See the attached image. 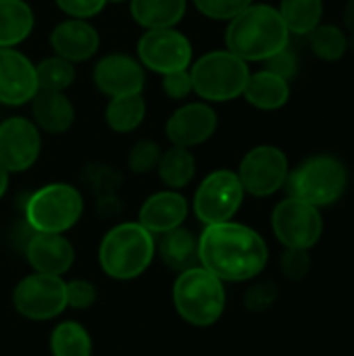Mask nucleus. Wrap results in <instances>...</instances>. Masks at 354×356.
Here are the masks:
<instances>
[{"label": "nucleus", "mask_w": 354, "mask_h": 356, "mask_svg": "<svg viewBox=\"0 0 354 356\" xmlns=\"http://www.w3.org/2000/svg\"><path fill=\"white\" fill-rule=\"evenodd\" d=\"M188 217V200L177 192H159L146 198L140 209V225L150 234H167Z\"/></svg>", "instance_id": "obj_19"}, {"label": "nucleus", "mask_w": 354, "mask_h": 356, "mask_svg": "<svg viewBox=\"0 0 354 356\" xmlns=\"http://www.w3.org/2000/svg\"><path fill=\"white\" fill-rule=\"evenodd\" d=\"M217 129V115L209 104L202 102H190L182 108H177L169 121H167V138L173 142V146H198L207 142Z\"/></svg>", "instance_id": "obj_16"}, {"label": "nucleus", "mask_w": 354, "mask_h": 356, "mask_svg": "<svg viewBox=\"0 0 354 356\" xmlns=\"http://www.w3.org/2000/svg\"><path fill=\"white\" fill-rule=\"evenodd\" d=\"M275 298V288L271 284H261L257 288H252L246 296V305L252 309V311H263L267 309Z\"/></svg>", "instance_id": "obj_38"}, {"label": "nucleus", "mask_w": 354, "mask_h": 356, "mask_svg": "<svg viewBox=\"0 0 354 356\" xmlns=\"http://www.w3.org/2000/svg\"><path fill=\"white\" fill-rule=\"evenodd\" d=\"M129 10L136 23L146 29H165L182 21L186 0H129Z\"/></svg>", "instance_id": "obj_22"}, {"label": "nucleus", "mask_w": 354, "mask_h": 356, "mask_svg": "<svg viewBox=\"0 0 354 356\" xmlns=\"http://www.w3.org/2000/svg\"><path fill=\"white\" fill-rule=\"evenodd\" d=\"M194 4L204 17L223 21V19H234L246 6H250L252 0H194Z\"/></svg>", "instance_id": "obj_32"}, {"label": "nucleus", "mask_w": 354, "mask_h": 356, "mask_svg": "<svg viewBox=\"0 0 354 356\" xmlns=\"http://www.w3.org/2000/svg\"><path fill=\"white\" fill-rule=\"evenodd\" d=\"M40 129L25 117H10L0 123V165L8 173L29 169L40 156Z\"/></svg>", "instance_id": "obj_13"}, {"label": "nucleus", "mask_w": 354, "mask_h": 356, "mask_svg": "<svg viewBox=\"0 0 354 356\" xmlns=\"http://www.w3.org/2000/svg\"><path fill=\"white\" fill-rule=\"evenodd\" d=\"M271 225L275 238L286 248H298V250L313 248L323 232L319 209L292 196L275 207L271 215Z\"/></svg>", "instance_id": "obj_9"}, {"label": "nucleus", "mask_w": 354, "mask_h": 356, "mask_svg": "<svg viewBox=\"0 0 354 356\" xmlns=\"http://www.w3.org/2000/svg\"><path fill=\"white\" fill-rule=\"evenodd\" d=\"M267 244L250 227L242 223L207 225L198 238L200 267L221 282H246L259 275L267 265Z\"/></svg>", "instance_id": "obj_1"}, {"label": "nucleus", "mask_w": 354, "mask_h": 356, "mask_svg": "<svg viewBox=\"0 0 354 356\" xmlns=\"http://www.w3.org/2000/svg\"><path fill=\"white\" fill-rule=\"evenodd\" d=\"M344 23L354 33V0H348L346 6H344Z\"/></svg>", "instance_id": "obj_39"}, {"label": "nucleus", "mask_w": 354, "mask_h": 356, "mask_svg": "<svg viewBox=\"0 0 354 356\" xmlns=\"http://www.w3.org/2000/svg\"><path fill=\"white\" fill-rule=\"evenodd\" d=\"M161 259L167 267L173 271H186L190 267H196L198 261V240L192 232L184 227H175L167 234H163L161 240Z\"/></svg>", "instance_id": "obj_24"}, {"label": "nucleus", "mask_w": 354, "mask_h": 356, "mask_svg": "<svg viewBox=\"0 0 354 356\" xmlns=\"http://www.w3.org/2000/svg\"><path fill=\"white\" fill-rule=\"evenodd\" d=\"M238 177L244 192L271 196L288 179V159L275 146H257L242 159Z\"/></svg>", "instance_id": "obj_12"}, {"label": "nucleus", "mask_w": 354, "mask_h": 356, "mask_svg": "<svg viewBox=\"0 0 354 356\" xmlns=\"http://www.w3.org/2000/svg\"><path fill=\"white\" fill-rule=\"evenodd\" d=\"M96 300V288L86 280H75L67 284V307L81 311L90 309Z\"/></svg>", "instance_id": "obj_33"}, {"label": "nucleus", "mask_w": 354, "mask_h": 356, "mask_svg": "<svg viewBox=\"0 0 354 356\" xmlns=\"http://www.w3.org/2000/svg\"><path fill=\"white\" fill-rule=\"evenodd\" d=\"M290 31L277 8L250 4L230 19L225 44L242 60H267L288 46Z\"/></svg>", "instance_id": "obj_2"}, {"label": "nucleus", "mask_w": 354, "mask_h": 356, "mask_svg": "<svg viewBox=\"0 0 354 356\" xmlns=\"http://www.w3.org/2000/svg\"><path fill=\"white\" fill-rule=\"evenodd\" d=\"M35 77H38L40 90L65 92L75 81V67L73 63L61 56H50V58H44L35 67Z\"/></svg>", "instance_id": "obj_29"}, {"label": "nucleus", "mask_w": 354, "mask_h": 356, "mask_svg": "<svg viewBox=\"0 0 354 356\" xmlns=\"http://www.w3.org/2000/svg\"><path fill=\"white\" fill-rule=\"evenodd\" d=\"M346 169L334 156H315L288 175V192L292 198L313 207L336 202L346 190Z\"/></svg>", "instance_id": "obj_7"}, {"label": "nucleus", "mask_w": 354, "mask_h": 356, "mask_svg": "<svg viewBox=\"0 0 354 356\" xmlns=\"http://www.w3.org/2000/svg\"><path fill=\"white\" fill-rule=\"evenodd\" d=\"M33 29V13L25 0H0V48L21 44Z\"/></svg>", "instance_id": "obj_23"}, {"label": "nucleus", "mask_w": 354, "mask_h": 356, "mask_svg": "<svg viewBox=\"0 0 354 356\" xmlns=\"http://www.w3.org/2000/svg\"><path fill=\"white\" fill-rule=\"evenodd\" d=\"M144 115H146V102H144L142 92L111 98L106 113H104L108 127L119 134H127L140 127V123L144 121Z\"/></svg>", "instance_id": "obj_25"}, {"label": "nucleus", "mask_w": 354, "mask_h": 356, "mask_svg": "<svg viewBox=\"0 0 354 356\" xmlns=\"http://www.w3.org/2000/svg\"><path fill=\"white\" fill-rule=\"evenodd\" d=\"M106 2H123V0H106Z\"/></svg>", "instance_id": "obj_41"}, {"label": "nucleus", "mask_w": 354, "mask_h": 356, "mask_svg": "<svg viewBox=\"0 0 354 356\" xmlns=\"http://www.w3.org/2000/svg\"><path fill=\"white\" fill-rule=\"evenodd\" d=\"M25 254L35 273L63 275L71 269L75 250L63 234H42L35 232L25 246Z\"/></svg>", "instance_id": "obj_17"}, {"label": "nucleus", "mask_w": 354, "mask_h": 356, "mask_svg": "<svg viewBox=\"0 0 354 356\" xmlns=\"http://www.w3.org/2000/svg\"><path fill=\"white\" fill-rule=\"evenodd\" d=\"M6 188H8V171L0 165V198L4 196Z\"/></svg>", "instance_id": "obj_40"}, {"label": "nucleus", "mask_w": 354, "mask_h": 356, "mask_svg": "<svg viewBox=\"0 0 354 356\" xmlns=\"http://www.w3.org/2000/svg\"><path fill=\"white\" fill-rule=\"evenodd\" d=\"M83 213V198L69 184H48L35 190L25 204V219L33 232L63 234L71 229Z\"/></svg>", "instance_id": "obj_6"}, {"label": "nucleus", "mask_w": 354, "mask_h": 356, "mask_svg": "<svg viewBox=\"0 0 354 356\" xmlns=\"http://www.w3.org/2000/svg\"><path fill=\"white\" fill-rule=\"evenodd\" d=\"M280 15L288 31L305 35L319 25L323 15V0H282Z\"/></svg>", "instance_id": "obj_27"}, {"label": "nucleus", "mask_w": 354, "mask_h": 356, "mask_svg": "<svg viewBox=\"0 0 354 356\" xmlns=\"http://www.w3.org/2000/svg\"><path fill=\"white\" fill-rule=\"evenodd\" d=\"M242 198L244 188L240 184L238 173L219 169L207 175L198 186L194 196V211L204 225L223 223L238 213Z\"/></svg>", "instance_id": "obj_8"}, {"label": "nucleus", "mask_w": 354, "mask_h": 356, "mask_svg": "<svg viewBox=\"0 0 354 356\" xmlns=\"http://www.w3.org/2000/svg\"><path fill=\"white\" fill-rule=\"evenodd\" d=\"M242 94L252 106L263 108V111H275L288 102L290 86H288V79L265 69L248 77Z\"/></svg>", "instance_id": "obj_21"}, {"label": "nucleus", "mask_w": 354, "mask_h": 356, "mask_svg": "<svg viewBox=\"0 0 354 356\" xmlns=\"http://www.w3.org/2000/svg\"><path fill=\"white\" fill-rule=\"evenodd\" d=\"M138 56L140 63L150 71L167 75L190 67L192 44L184 33L175 31L173 27L148 29L138 42Z\"/></svg>", "instance_id": "obj_11"}, {"label": "nucleus", "mask_w": 354, "mask_h": 356, "mask_svg": "<svg viewBox=\"0 0 354 356\" xmlns=\"http://www.w3.org/2000/svg\"><path fill=\"white\" fill-rule=\"evenodd\" d=\"M163 90L169 98H175V100L186 98L192 92L190 73L184 69V71H173V73L163 75Z\"/></svg>", "instance_id": "obj_35"}, {"label": "nucleus", "mask_w": 354, "mask_h": 356, "mask_svg": "<svg viewBox=\"0 0 354 356\" xmlns=\"http://www.w3.org/2000/svg\"><path fill=\"white\" fill-rule=\"evenodd\" d=\"M58 8L63 13H67L69 17H75V19H88V17H94L98 15L106 0H56Z\"/></svg>", "instance_id": "obj_34"}, {"label": "nucleus", "mask_w": 354, "mask_h": 356, "mask_svg": "<svg viewBox=\"0 0 354 356\" xmlns=\"http://www.w3.org/2000/svg\"><path fill=\"white\" fill-rule=\"evenodd\" d=\"M161 181L169 188H186L194 173H196V161L192 152L184 146H171L167 152L161 154V161L156 165Z\"/></svg>", "instance_id": "obj_26"}, {"label": "nucleus", "mask_w": 354, "mask_h": 356, "mask_svg": "<svg viewBox=\"0 0 354 356\" xmlns=\"http://www.w3.org/2000/svg\"><path fill=\"white\" fill-rule=\"evenodd\" d=\"M173 302L182 319L196 327H209L225 309L223 282L204 267H190L179 273L173 286Z\"/></svg>", "instance_id": "obj_4"}, {"label": "nucleus", "mask_w": 354, "mask_h": 356, "mask_svg": "<svg viewBox=\"0 0 354 356\" xmlns=\"http://www.w3.org/2000/svg\"><path fill=\"white\" fill-rule=\"evenodd\" d=\"M250 77L246 60L230 50H215L198 58L190 71L192 90L211 102H225L238 98Z\"/></svg>", "instance_id": "obj_5"}, {"label": "nucleus", "mask_w": 354, "mask_h": 356, "mask_svg": "<svg viewBox=\"0 0 354 356\" xmlns=\"http://www.w3.org/2000/svg\"><path fill=\"white\" fill-rule=\"evenodd\" d=\"M17 313L33 321H46L67 309V284L58 275H27L13 292Z\"/></svg>", "instance_id": "obj_10"}, {"label": "nucleus", "mask_w": 354, "mask_h": 356, "mask_svg": "<svg viewBox=\"0 0 354 356\" xmlns=\"http://www.w3.org/2000/svg\"><path fill=\"white\" fill-rule=\"evenodd\" d=\"M40 92L35 65L15 48H0V102L19 106Z\"/></svg>", "instance_id": "obj_14"}, {"label": "nucleus", "mask_w": 354, "mask_h": 356, "mask_svg": "<svg viewBox=\"0 0 354 356\" xmlns=\"http://www.w3.org/2000/svg\"><path fill=\"white\" fill-rule=\"evenodd\" d=\"M161 154H163V152H161V148H159L156 142L142 140V142H138V144L131 148L127 161H129V167H131L134 173H148V171H152V169L159 165Z\"/></svg>", "instance_id": "obj_31"}, {"label": "nucleus", "mask_w": 354, "mask_h": 356, "mask_svg": "<svg viewBox=\"0 0 354 356\" xmlns=\"http://www.w3.org/2000/svg\"><path fill=\"white\" fill-rule=\"evenodd\" d=\"M267 71L290 79L296 73V56L288 50V46L284 50H280L277 54H273L271 58H267Z\"/></svg>", "instance_id": "obj_36"}, {"label": "nucleus", "mask_w": 354, "mask_h": 356, "mask_svg": "<svg viewBox=\"0 0 354 356\" xmlns=\"http://www.w3.org/2000/svg\"><path fill=\"white\" fill-rule=\"evenodd\" d=\"M311 48L323 60H338L346 52V35L336 25H317L311 33Z\"/></svg>", "instance_id": "obj_30"}, {"label": "nucleus", "mask_w": 354, "mask_h": 356, "mask_svg": "<svg viewBox=\"0 0 354 356\" xmlns=\"http://www.w3.org/2000/svg\"><path fill=\"white\" fill-rule=\"evenodd\" d=\"M154 257V238L140 223H121L100 242L98 261L102 271L119 282L142 275Z\"/></svg>", "instance_id": "obj_3"}, {"label": "nucleus", "mask_w": 354, "mask_h": 356, "mask_svg": "<svg viewBox=\"0 0 354 356\" xmlns=\"http://www.w3.org/2000/svg\"><path fill=\"white\" fill-rule=\"evenodd\" d=\"M33 123L48 134H63L75 119V108L63 92L40 90L33 96Z\"/></svg>", "instance_id": "obj_20"}, {"label": "nucleus", "mask_w": 354, "mask_h": 356, "mask_svg": "<svg viewBox=\"0 0 354 356\" xmlns=\"http://www.w3.org/2000/svg\"><path fill=\"white\" fill-rule=\"evenodd\" d=\"M50 44L56 56L69 63H79L96 54L100 38L98 31L86 19H67L54 27Z\"/></svg>", "instance_id": "obj_18"}, {"label": "nucleus", "mask_w": 354, "mask_h": 356, "mask_svg": "<svg viewBox=\"0 0 354 356\" xmlns=\"http://www.w3.org/2000/svg\"><path fill=\"white\" fill-rule=\"evenodd\" d=\"M94 83L111 98L138 94L144 88V69L127 54H106L94 67Z\"/></svg>", "instance_id": "obj_15"}, {"label": "nucleus", "mask_w": 354, "mask_h": 356, "mask_svg": "<svg viewBox=\"0 0 354 356\" xmlns=\"http://www.w3.org/2000/svg\"><path fill=\"white\" fill-rule=\"evenodd\" d=\"M50 350L54 356H90L92 340L86 327L75 321H65L54 327L50 336Z\"/></svg>", "instance_id": "obj_28"}, {"label": "nucleus", "mask_w": 354, "mask_h": 356, "mask_svg": "<svg viewBox=\"0 0 354 356\" xmlns=\"http://www.w3.org/2000/svg\"><path fill=\"white\" fill-rule=\"evenodd\" d=\"M284 273L288 277H303L309 271V257L307 250H298V248H288V252L284 254Z\"/></svg>", "instance_id": "obj_37"}]
</instances>
